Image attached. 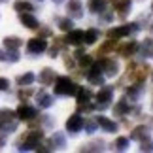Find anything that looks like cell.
Instances as JSON below:
<instances>
[{"label":"cell","mask_w":153,"mask_h":153,"mask_svg":"<svg viewBox=\"0 0 153 153\" xmlns=\"http://www.w3.org/2000/svg\"><path fill=\"white\" fill-rule=\"evenodd\" d=\"M13 8L17 10V11H34V6L32 4H28V2H25V0H17V2L13 4Z\"/></svg>","instance_id":"cell-27"},{"label":"cell","mask_w":153,"mask_h":153,"mask_svg":"<svg viewBox=\"0 0 153 153\" xmlns=\"http://www.w3.org/2000/svg\"><path fill=\"white\" fill-rule=\"evenodd\" d=\"M68 15L74 17V19H79L83 15V4H81V0H70L68 2Z\"/></svg>","instance_id":"cell-11"},{"label":"cell","mask_w":153,"mask_h":153,"mask_svg":"<svg viewBox=\"0 0 153 153\" xmlns=\"http://www.w3.org/2000/svg\"><path fill=\"white\" fill-rule=\"evenodd\" d=\"M2 2H6V0H0V4H2Z\"/></svg>","instance_id":"cell-41"},{"label":"cell","mask_w":153,"mask_h":153,"mask_svg":"<svg viewBox=\"0 0 153 153\" xmlns=\"http://www.w3.org/2000/svg\"><path fill=\"white\" fill-rule=\"evenodd\" d=\"M128 148V138H117V142H115V149L117 151H125Z\"/></svg>","instance_id":"cell-29"},{"label":"cell","mask_w":153,"mask_h":153,"mask_svg":"<svg viewBox=\"0 0 153 153\" xmlns=\"http://www.w3.org/2000/svg\"><path fill=\"white\" fill-rule=\"evenodd\" d=\"M2 146H4V138L0 136V148H2Z\"/></svg>","instance_id":"cell-40"},{"label":"cell","mask_w":153,"mask_h":153,"mask_svg":"<svg viewBox=\"0 0 153 153\" xmlns=\"http://www.w3.org/2000/svg\"><path fill=\"white\" fill-rule=\"evenodd\" d=\"M17 128V119L11 110L0 111V132H13Z\"/></svg>","instance_id":"cell-2"},{"label":"cell","mask_w":153,"mask_h":153,"mask_svg":"<svg viewBox=\"0 0 153 153\" xmlns=\"http://www.w3.org/2000/svg\"><path fill=\"white\" fill-rule=\"evenodd\" d=\"M40 2H42V0H40Z\"/></svg>","instance_id":"cell-43"},{"label":"cell","mask_w":153,"mask_h":153,"mask_svg":"<svg viewBox=\"0 0 153 153\" xmlns=\"http://www.w3.org/2000/svg\"><path fill=\"white\" fill-rule=\"evenodd\" d=\"M34 81V74L32 72H27V74H23L17 78V83H19V87H28Z\"/></svg>","instance_id":"cell-26"},{"label":"cell","mask_w":153,"mask_h":153,"mask_svg":"<svg viewBox=\"0 0 153 153\" xmlns=\"http://www.w3.org/2000/svg\"><path fill=\"white\" fill-rule=\"evenodd\" d=\"M149 131H148V127H144V125H140V127H136L132 131V134H131V140H136V142H142V140H148L149 138V134H148Z\"/></svg>","instance_id":"cell-16"},{"label":"cell","mask_w":153,"mask_h":153,"mask_svg":"<svg viewBox=\"0 0 153 153\" xmlns=\"http://www.w3.org/2000/svg\"><path fill=\"white\" fill-rule=\"evenodd\" d=\"M87 79H89V83H93V85H104V76H102L100 62L91 64V70L87 72Z\"/></svg>","instance_id":"cell-6"},{"label":"cell","mask_w":153,"mask_h":153,"mask_svg":"<svg viewBox=\"0 0 153 153\" xmlns=\"http://www.w3.org/2000/svg\"><path fill=\"white\" fill-rule=\"evenodd\" d=\"M30 93H32L30 89H27V91H25V89H23V91L19 93V97H21V98H25V97H28V95H30Z\"/></svg>","instance_id":"cell-36"},{"label":"cell","mask_w":153,"mask_h":153,"mask_svg":"<svg viewBox=\"0 0 153 153\" xmlns=\"http://www.w3.org/2000/svg\"><path fill=\"white\" fill-rule=\"evenodd\" d=\"M79 85H76L70 78L66 76H61V78H57L55 81V95H76V91H78Z\"/></svg>","instance_id":"cell-1"},{"label":"cell","mask_w":153,"mask_h":153,"mask_svg":"<svg viewBox=\"0 0 153 153\" xmlns=\"http://www.w3.org/2000/svg\"><path fill=\"white\" fill-rule=\"evenodd\" d=\"M111 97H114V89H111L110 85H104L100 87V91H98V95H97V100H98V108L104 110V108H108V104L111 102Z\"/></svg>","instance_id":"cell-5"},{"label":"cell","mask_w":153,"mask_h":153,"mask_svg":"<svg viewBox=\"0 0 153 153\" xmlns=\"http://www.w3.org/2000/svg\"><path fill=\"white\" fill-rule=\"evenodd\" d=\"M83 127H85V121H83V117H81L79 114H74V115L68 117V121H66V131H68L70 134L79 132Z\"/></svg>","instance_id":"cell-9"},{"label":"cell","mask_w":153,"mask_h":153,"mask_svg":"<svg viewBox=\"0 0 153 153\" xmlns=\"http://www.w3.org/2000/svg\"><path fill=\"white\" fill-rule=\"evenodd\" d=\"M140 93V85H132V89H128V95H131L132 98H136Z\"/></svg>","instance_id":"cell-33"},{"label":"cell","mask_w":153,"mask_h":153,"mask_svg":"<svg viewBox=\"0 0 153 153\" xmlns=\"http://www.w3.org/2000/svg\"><path fill=\"white\" fill-rule=\"evenodd\" d=\"M51 104H53V97L42 91L38 95V106H40V108H51Z\"/></svg>","instance_id":"cell-23"},{"label":"cell","mask_w":153,"mask_h":153,"mask_svg":"<svg viewBox=\"0 0 153 153\" xmlns=\"http://www.w3.org/2000/svg\"><path fill=\"white\" fill-rule=\"evenodd\" d=\"M115 49H117V53H119L121 57H131L132 53H136L138 44L136 42H125L123 45H115Z\"/></svg>","instance_id":"cell-13"},{"label":"cell","mask_w":153,"mask_h":153,"mask_svg":"<svg viewBox=\"0 0 153 153\" xmlns=\"http://www.w3.org/2000/svg\"><path fill=\"white\" fill-rule=\"evenodd\" d=\"M98 36H100V32H98L97 28H89V30L83 32V44H87V45L95 44L97 40H98Z\"/></svg>","instance_id":"cell-19"},{"label":"cell","mask_w":153,"mask_h":153,"mask_svg":"<svg viewBox=\"0 0 153 153\" xmlns=\"http://www.w3.org/2000/svg\"><path fill=\"white\" fill-rule=\"evenodd\" d=\"M97 123L104 128L106 132H115V131H117V125H115V123H114V121H110L108 117H104V115L97 117Z\"/></svg>","instance_id":"cell-18"},{"label":"cell","mask_w":153,"mask_h":153,"mask_svg":"<svg viewBox=\"0 0 153 153\" xmlns=\"http://www.w3.org/2000/svg\"><path fill=\"white\" fill-rule=\"evenodd\" d=\"M36 115H38L36 108H32V106H28V104H21L15 111V117L21 119V121H32Z\"/></svg>","instance_id":"cell-8"},{"label":"cell","mask_w":153,"mask_h":153,"mask_svg":"<svg viewBox=\"0 0 153 153\" xmlns=\"http://www.w3.org/2000/svg\"><path fill=\"white\" fill-rule=\"evenodd\" d=\"M78 59H79V64H81V66H91V62H93L91 57H89V55H83V53H81Z\"/></svg>","instance_id":"cell-31"},{"label":"cell","mask_w":153,"mask_h":153,"mask_svg":"<svg viewBox=\"0 0 153 153\" xmlns=\"http://www.w3.org/2000/svg\"><path fill=\"white\" fill-rule=\"evenodd\" d=\"M72 27H74V23H72V19H61V23H59V28L61 30H72Z\"/></svg>","instance_id":"cell-30"},{"label":"cell","mask_w":153,"mask_h":153,"mask_svg":"<svg viewBox=\"0 0 153 153\" xmlns=\"http://www.w3.org/2000/svg\"><path fill=\"white\" fill-rule=\"evenodd\" d=\"M40 83H42L44 87H48V85H51L53 81H55V72H53L51 68H44L42 72H40Z\"/></svg>","instance_id":"cell-15"},{"label":"cell","mask_w":153,"mask_h":153,"mask_svg":"<svg viewBox=\"0 0 153 153\" xmlns=\"http://www.w3.org/2000/svg\"><path fill=\"white\" fill-rule=\"evenodd\" d=\"M104 13V11H102ZM104 21H111V13H104Z\"/></svg>","instance_id":"cell-38"},{"label":"cell","mask_w":153,"mask_h":153,"mask_svg":"<svg viewBox=\"0 0 153 153\" xmlns=\"http://www.w3.org/2000/svg\"><path fill=\"white\" fill-rule=\"evenodd\" d=\"M8 87H10V81L6 78H0V91H6Z\"/></svg>","instance_id":"cell-35"},{"label":"cell","mask_w":153,"mask_h":153,"mask_svg":"<svg viewBox=\"0 0 153 153\" xmlns=\"http://www.w3.org/2000/svg\"><path fill=\"white\" fill-rule=\"evenodd\" d=\"M104 10H106V0H89V11L102 13Z\"/></svg>","instance_id":"cell-21"},{"label":"cell","mask_w":153,"mask_h":153,"mask_svg":"<svg viewBox=\"0 0 153 153\" xmlns=\"http://www.w3.org/2000/svg\"><path fill=\"white\" fill-rule=\"evenodd\" d=\"M100 68H102V72H106L108 78H114V76L117 74V70H119V66H117V62L114 61V59H102Z\"/></svg>","instance_id":"cell-10"},{"label":"cell","mask_w":153,"mask_h":153,"mask_svg":"<svg viewBox=\"0 0 153 153\" xmlns=\"http://www.w3.org/2000/svg\"><path fill=\"white\" fill-rule=\"evenodd\" d=\"M21 44H23V40L17 38V36H8V38H4V48L8 49V51H17V49L21 48Z\"/></svg>","instance_id":"cell-17"},{"label":"cell","mask_w":153,"mask_h":153,"mask_svg":"<svg viewBox=\"0 0 153 153\" xmlns=\"http://www.w3.org/2000/svg\"><path fill=\"white\" fill-rule=\"evenodd\" d=\"M64 42H66L68 45H76V48L81 45V44H83V30H74V28L68 30V36H66Z\"/></svg>","instance_id":"cell-12"},{"label":"cell","mask_w":153,"mask_h":153,"mask_svg":"<svg viewBox=\"0 0 153 153\" xmlns=\"http://www.w3.org/2000/svg\"><path fill=\"white\" fill-rule=\"evenodd\" d=\"M51 144L55 146V149H62L64 146H66V138H64L62 132H55L53 138H51Z\"/></svg>","instance_id":"cell-24"},{"label":"cell","mask_w":153,"mask_h":153,"mask_svg":"<svg viewBox=\"0 0 153 153\" xmlns=\"http://www.w3.org/2000/svg\"><path fill=\"white\" fill-rule=\"evenodd\" d=\"M140 151H153V142H146V140H142V144H140Z\"/></svg>","instance_id":"cell-32"},{"label":"cell","mask_w":153,"mask_h":153,"mask_svg":"<svg viewBox=\"0 0 153 153\" xmlns=\"http://www.w3.org/2000/svg\"><path fill=\"white\" fill-rule=\"evenodd\" d=\"M117 11H119V17H125L128 11H131L132 8V4H131V0H123V2H117Z\"/></svg>","instance_id":"cell-25"},{"label":"cell","mask_w":153,"mask_h":153,"mask_svg":"<svg viewBox=\"0 0 153 153\" xmlns=\"http://www.w3.org/2000/svg\"><path fill=\"white\" fill-rule=\"evenodd\" d=\"M48 49V42H45L44 38H32L27 42V51L30 53V55H40V53H44Z\"/></svg>","instance_id":"cell-7"},{"label":"cell","mask_w":153,"mask_h":153,"mask_svg":"<svg viewBox=\"0 0 153 153\" xmlns=\"http://www.w3.org/2000/svg\"><path fill=\"white\" fill-rule=\"evenodd\" d=\"M53 2H55V4H62L64 0H53Z\"/></svg>","instance_id":"cell-39"},{"label":"cell","mask_w":153,"mask_h":153,"mask_svg":"<svg viewBox=\"0 0 153 153\" xmlns=\"http://www.w3.org/2000/svg\"><path fill=\"white\" fill-rule=\"evenodd\" d=\"M136 30H138L136 23H132V25H123V27H115V28H110V30H108V38H111V40L117 42V40L125 38V36H128V34H132Z\"/></svg>","instance_id":"cell-3"},{"label":"cell","mask_w":153,"mask_h":153,"mask_svg":"<svg viewBox=\"0 0 153 153\" xmlns=\"http://www.w3.org/2000/svg\"><path fill=\"white\" fill-rule=\"evenodd\" d=\"M111 49H115V42H114V40H108V42H106L104 45H102V48L100 49H98V57H104L106 55V53H108V51H111Z\"/></svg>","instance_id":"cell-28"},{"label":"cell","mask_w":153,"mask_h":153,"mask_svg":"<svg viewBox=\"0 0 153 153\" xmlns=\"http://www.w3.org/2000/svg\"><path fill=\"white\" fill-rule=\"evenodd\" d=\"M114 111H115L117 115H125L127 111H131V102H128L127 98H121V100L115 104V110Z\"/></svg>","instance_id":"cell-20"},{"label":"cell","mask_w":153,"mask_h":153,"mask_svg":"<svg viewBox=\"0 0 153 153\" xmlns=\"http://www.w3.org/2000/svg\"><path fill=\"white\" fill-rule=\"evenodd\" d=\"M0 61H8V53H4V51H0Z\"/></svg>","instance_id":"cell-37"},{"label":"cell","mask_w":153,"mask_h":153,"mask_svg":"<svg viewBox=\"0 0 153 153\" xmlns=\"http://www.w3.org/2000/svg\"><path fill=\"white\" fill-rule=\"evenodd\" d=\"M76 97H78V102H89L91 100V97H93V93L89 89H85V87H78V91H76Z\"/></svg>","instance_id":"cell-22"},{"label":"cell","mask_w":153,"mask_h":153,"mask_svg":"<svg viewBox=\"0 0 153 153\" xmlns=\"http://www.w3.org/2000/svg\"><path fill=\"white\" fill-rule=\"evenodd\" d=\"M151 79H153V74H151Z\"/></svg>","instance_id":"cell-42"},{"label":"cell","mask_w":153,"mask_h":153,"mask_svg":"<svg viewBox=\"0 0 153 153\" xmlns=\"http://www.w3.org/2000/svg\"><path fill=\"white\" fill-rule=\"evenodd\" d=\"M97 121H87V132H95L97 131Z\"/></svg>","instance_id":"cell-34"},{"label":"cell","mask_w":153,"mask_h":153,"mask_svg":"<svg viewBox=\"0 0 153 153\" xmlns=\"http://www.w3.org/2000/svg\"><path fill=\"white\" fill-rule=\"evenodd\" d=\"M19 19H21V23H23V25H25L27 28H40L38 19L30 13V11H23V13L19 15Z\"/></svg>","instance_id":"cell-14"},{"label":"cell","mask_w":153,"mask_h":153,"mask_svg":"<svg viewBox=\"0 0 153 153\" xmlns=\"http://www.w3.org/2000/svg\"><path fill=\"white\" fill-rule=\"evenodd\" d=\"M44 138V134L40 132V131H30L27 134V138H25V142L21 144V148L19 151H30V149H36L38 146H40V140Z\"/></svg>","instance_id":"cell-4"}]
</instances>
